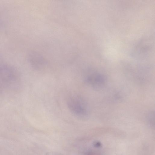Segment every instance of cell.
<instances>
[{
  "mask_svg": "<svg viewBox=\"0 0 155 155\" xmlns=\"http://www.w3.org/2000/svg\"><path fill=\"white\" fill-rule=\"evenodd\" d=\"M68 107L75 116L79 119L86 118L88 111L86 102L80 96L73 95L70 96L67 101Z\"/></svg>",
  "mask_w": 155,
  "mask_h": 155,
  "instance_id": "1",
  "label": "cell"
}]
</instances>
